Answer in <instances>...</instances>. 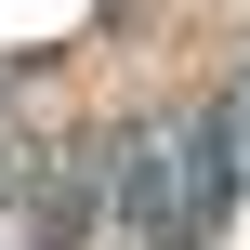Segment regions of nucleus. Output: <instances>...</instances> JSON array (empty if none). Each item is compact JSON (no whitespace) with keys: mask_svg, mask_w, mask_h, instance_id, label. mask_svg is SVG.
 <instances>
[{"mask_svg":"<svg viewBox=\"0 0 250 250\" xmlns=\"http://www.w3.org/2000/svg\"><path fill=\"white\" fill-rule=\"evenodd\" d=\"M105 224L132 250H185V145H171V105H145V119L105 132Z\"/></svg>","mask_w":250,"mask_h":250,"instance_id":"obj_1","label":"nucleus"},{"mask_svg":"<svg viewBox=\"0 0 250 250\" xmlns=\"http://www.w3.org/2000/svg\"><path fill=\"white\" fill-rule=\"evenodd\" d=\"M171 145H185V250H211L224 211H237V185H250V105H237V92L171 105Z\"/></svg>","mask_w":250,"mask_h":250,"instance_id":"obj_2","label":"nucleus"}]
</instances>
